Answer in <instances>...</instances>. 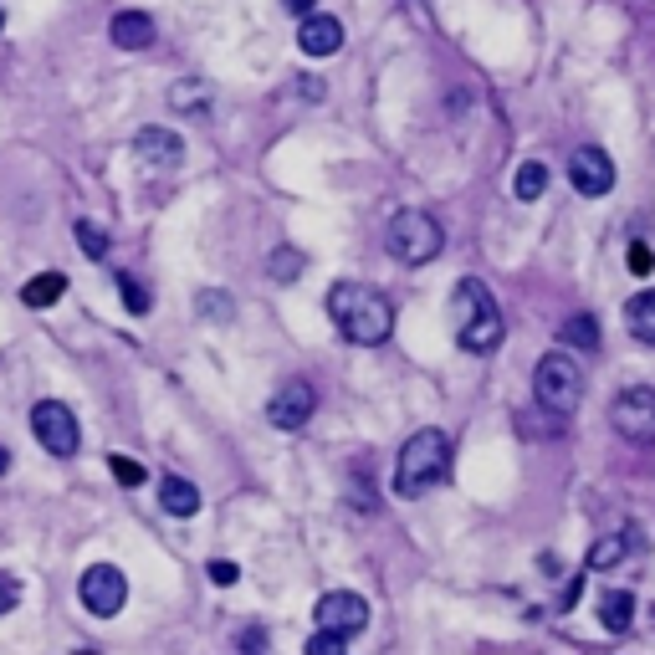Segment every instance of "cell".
Wrapping results in <instances>:
<instances>
[{
    "label": "cell",
    "instance_id": "cell-1",
    "mask_svg": "<svg viewBox=\"0 0 655 655\" xmlns=\"http://www.w3.org/2000/svg\"><path fill=\"white\" fill-rule=\"evenodd\" d=\"M328 318H333V328L348 343H359V348L384 343L389 328H395V308H389V297H379L374 287H359V282L328 287Z\"/></svg>",
    "mask_w": 655,
    "mask_h": 655
},
{
    "label": "cell",
    "instance_id": "cell-2",
    "mask_svg": "<svg viewBox=\"0 0 655 655\" xmlns=\"http://www.w3.org/2000/svg\"><path fill=\"white\" fill-rule=\"evenodd\" d=\"M446 471H451V435L435 430V425H425V430L410 435L405 451H400V461H395V492H400L405 502H410V497H425L430 487L446 482Z\"/></svg>",
    "mask_w": 655,
    "mask_h": 655
},
{
    "label": "cell",
    "instance_id": "cell-3",
    "mask_svg": "<svg viewBox=\"0 0 655 655\" xmlns=\"http://www.w3.org/2000/svg\"><path fill=\"white\" fill-rule=\"evenodd\" d=\"M451 323H456V343L466 354H492L502 343V308L492 302V292L476 282V277H461L456 292H451Z\"/></svg>",
    "mask_w": 655,
    "mask_h": 655
},
{
    "label": "cell",
    "instance_id": "cell-4",
    "mask_svg": "<svg viewBox=\"0 0 655 655\" xmlns=\"http://www.w3.org/2000/svg\"><path fill=\"white\" fill-rule=\"evenodd\" d=\"M533 400L548 415H558V420L579 410V400H584V369H579V359L569 354V348H553V354L538 359V369H533Z\"/></svg>",
    "mask_w": 655,
    "mask_h": 655
},
{
    "label": "cell",
    "instance_id": "cell-5",
    "mask_svg": "<svg viewBox=\"0 0 655 655\" xmlns=\"http://www.w3.org/2000/svg\"><path fill=\"white\" fill-rule=\"evenodd\" d=\"M384 246H389L395 261H405V267H425V261L441 256L446 231H441V221H435L430 210H400L395 221H389V231H384Z\"/></svg>",
    "mask_w": 655,
    "mask_h": 655
},
{
    "label": "cell",
    "instance_id": "cell-6",
    "mask_svg": "<svg viewBox=\"0 0 655 655\" xmlns=\"http://www.w3.org/2000/svg\"><path fill=\"white\" fill-rule=\"evenodd\" d=\"M609 425H615L630 446H655V389L650 384L620 389L615 405H609Z\"/></svg>",
    "mask_w": 655,
    "mask_h": 655
},
{
    "label": "cell",
    "instance_id": "cell-7",
    "mask_svg": "<svg viewBox=\"0 0 655 655\" xmlns=\"http://www.w3.org/2000/svg\"><path fill=\"white\" fill-rule=\"evenodd\" d=\"M31 435L41 441V451H52V456H77V441H82V430H77V415L62 405V400H36L31 405Z\"/></svg>",
    "mask_w": 655,
    "mask_h": 655
},
{
    "label": "cell",
    "instance_id": "cell-8",
    "mask_svg": "<svg viewBox=\"0 0 655 655\" xmlns=\"http://www.w3.org/2000/svg\"><path fill=\"white\" fill-rule=\"evenodd\" d=\"M77 599L87 604V615H98V620H113L123 599H128V579L123 569H113V563H93V569H82L77 579Z\"/></svg>",
    "mask_w": 655,
    "mask_h": 655
},
{
    "label": "cell",
    "instance_id": "cell-9",
    "mask_svg": "<svg viewBox=\"0 0 655 655\" xmlns=\"http://www.w3.org/2000/svg\"><path fill=\"white\" fill-rule=\"evenodd\" d=\"M313 410H318V389L308 379H287L277 395L267 400V420L277 430H302V425L313 420Z\"/></svg>",
    "mask_w": 655,
    "mask_h": 655
},
{
    "label": "cell",
    "instance_id": "cell-10",
    "mask_svg": "<svg viewBox=\"0 0 655 655\" xmlns=\"http://www.w3.org/2000/svg\"><path fill=\"white\" fill-rule=\"evenodd\" d=\"M313 615H318V625H323V630H338V635L354 640V635L369 625V599H364V594H354V589H333V594H323V599H318Z\"/></svg>",
    "mask_w": 655,
    "mask_h": 655
},
{
    "label": "cell",
    "instance_id": "cell-11",
    "mask_svg": "<svg viewBox=\"0 0 655 655\" xmlns=\"http://www.w3.org/2000/svg\"><path fill=\"white\" fill-rule=\"evenodd\" d=\"M569 180H574V190H579V195L599 200V195L615 190V164H609V154H604V149L584 144V149H574V159H569Z\"/></svg>",
    "mask_w": 655,
    "mask_h": 655
},
{
    "label": "cell",
    "instance_id": "cell-12",
    "mask_svg": "<svg viewBox=\"0 0 655 655\" xmlns=\"http://www.w3.org/2000/svg\"><path fill=\"white\" fill-rule=\"evenodd\" d=\"M134 154L149 169H174V164H185V139L174 134V128H164V123H149V128H139Z\"/></svg>",
    "mask_w": 655,
    "mask_h": 655
},
{
    "label": "cell",
    "instance_id": "cell-13",
    "mask_svg": "<svg viewBox=\"0 0 655 655\" xmlns=\"http://www.w3.org/2000/svg\"><path fill=\"white\" fill-rule=\"evenodd\" d=\"M297 47L308 52V57H333L343 47V21L328 16V11H308L297 26Z\"/></svg>",
    "mask_w": 655,
    "mask_h": 655
},
{
    "label": "cell",
    "instance_id": "cell-14",
    "mask_svg": "<svg viewBox=\"0 0 655 655\" xmlns=\"http://www.w3.org/2000/svg\"><path fill=\"white\" fill-rule=\"evenodd\" d=\"M108 36H113V47H123V52H144L149 41H154V16H144V11H118L113 26H108Z\"/></svg>",
    "mask_w": 655,
    "mask_h": 655
},
{
    "label": "cell",
    "instance_id": "cell-15",
    "mask_svg": "<svg viewBox=\"0 0 655 655\" xmlns=\"http://www.w3.org/2000/svg\"><path fill=\"white\" fill-rule=\"evenodd\" d=\"M635 543H640V538H635V528L604 533V538L589 548V558H584V563H589V574H604V569H615V563H625V558L635 553Z\"/></svg>",
    "mask_w": 655,
    "mask_h": 655
},
{
    "label": "cell",
    "instance_id": "cell-16",
    "mask_svg": "<svg viewBox=\"0 0 655 655\" xmlns=\"http://www.w3.org/2000/svg\"><path fill=\"white\" fill-rule=\"evenodd\" d=\"M159 502H164L169 517H195L200 512V487L185 482V476H164V482H159Z\"/></svg>",
    "mask_w": 655,
    "mask_h": 655
},
{
    "label": "cell",
    "instance_id": "cell-17",
    "mask_svg": "<svg viewBox=\"0 0 655 655\" xmlns=\"http://www.w3.org/2000/svg\"><path fill=\"white\" fill-rule=\"evenodd\" d=\"M599 620H604V630H609V635H625V630L635 625V594L609 589V594L599 599Z\"/></svg>",
    "mask_w": 655,
    "mask_h": 655
},
{
    "label": "cell",
    "instance_id": "cell-18",
    "mask_svg": "<svg viewBox=\"0 0 655 655\" xmlns=\"http://www.w3.org/2000/svg\"><path fill=\"white\" fill-rule=\"evenodd\" d=\"M625 323H630V338H640V343H655V287L625 302Z\"/></svg>",
    "mask_w": 655,
    "mask_h": 655
},
{
    "label": "cell",
    "instance_id": "cell-19",
    "mask_svg": "<svg viewBox=\"0 0 655 655\" xmlns=\"http://www.w3.org/2000/svg\"><path fill=\"white\" fill-rule=\"evenodd\" d=\"M62 292H67L62 272H41V277H31L21 287V302H26V308H52V302H62Z\"/></svg>",
    "mask_w": 655,
    "mask_h": 655
},
{
    "label": "cell",
    "instance_id": "cell-20",
    "mask_svg": "<svg viewBox=\"0 0 655 655\" xmlns=\"http://www.w3.org/2000/svg\"><path fill=\"white\" fill-rule=\"evenodd\" d=\"M548 190V164H538V159H528V164H517V180H512V195L522 200V205H533L538 195Z\"/></svg>",
    "mask_w": 655,
    "mask_h": 655
},
{
    "label": "cell",
    "instance_id": "cell-21",
    "mask_svg": "<svg viewBox=\"0 0 655 655\" xmlns=\"http://www.w3.org/2000/svg\"><path fill=\"white\" fill-rule=\"evenodd\" d=\"M558 338H563V348H599V323L589 313H579L558 328Z\"/></svg>",
    "mask_w": 655,
    "mask_h": 655
},
{
    "label": "cell",
    "instance_id": "cell-22",
    "mask_svg": "<svg viewBox=\"0 0 655 655\" xmlns=\"http://www.w3.org/2000/svg\"><path fill=\"white\" fill-rule=\"evenodd\" d=\"M302 267H308V256H302V251H292V246H277V251H272V261H267V272H272L277 282H292V277H302Z\"/></svg>",
    "mask_w": 655,
    "mask_h": 655
},
{
    "label": "cell",
    "instance_id": "cell-23",
    "mask_svg": "<svg viewBox=\"0 0 655 655\" xmlns=\"http://www.w3.org/2000/svg\"><path fill=\"white\" fill-rule=\"evenodd\" d=\"M72 236H77V246H82L87 256H93V261H103V256H108V231H103L98 221H77V231H72Z\"/></svg>",
    "mask_w": 655,
    "mask_h": 655
},
{
    "label": "cell",
    "instance_id": "cell-24",
    "mask_svg": "<svg viewBox=\"0 0 655 655\" xmlns=\"http://www.w3.org/2000/svg\"><path fill=\"white\" fill-rule=\"evenodd\" d=\"M118 297H123V308L134 313V318H144V313H149V292H144V282H139V277H118Z\"/></svg>",
    "mask_w": 655,
    "mask_h": 655
},
{
    "label": "cell",
    "instance_id": "cell-25",
    "mask_svg": "<svg viewBox=\"0 0 655 655\" xmlns=\"http://www.w3.org/2000/svg\"><path fill=\"white\" fill-rule=\"evenodd\" d=\"M169 103H174V108H205V103H210V87H205V82H180V87L169 93Z\"/></svg>",
    "mask_w": 655,
    "mask_h": 655
},
{
    "label": "cell",
    "instance_id": "cell-26",
    "mask_svg": "<svg viewBox=\"0 0 655 655\" xmlns=\"http://www.w3.org/2000/svg\"><path fill=\"white\" fill-rule=\"evenodd\" d=\"M108 471L118 476V482H123V487H139V482H144V476H149V471H144V466H139L134 456H108Z\"/></svg>",
    "mask_w": 655,
    "mask_h": 655
},
{
    "label": "cell",
    "instance_id": "cell-27",
    "mask_svg": "<svg viewBox=\"0 0 655 655\" xmlns=\"http://www.w3.org/2000/svg\"><path fill=\"white\" fill-rule=\"evenodd\" d=\"M625 267H630L635 277H650V272H655V251H650V246H640V241H630V251H625Z\"/></svg>",
    "mask_w": 655,
    "mask_h": 655
},
{
    "label": "cell",
    "instance_id": "cell-28",
    "mask_svg": "<svg viewBox=\"0 0 655 655\" xmlns=\"http://www.w3.org/2000/svg\"><path fill=\"white\" fill-rule=\"evenodd\" d=\"M343 645H348V635H338V630H318V635L308 640V655H343Z\"/></svg>",
    "mask_w": 655,
    "mask_h": 655
},
{
    "label": "cell",
    "instance_id": "cell-29",
    "mask_svg": "<svg viewBox=\"0 0 655 655\" xmlns=\"http://www.w3.org/2000/svg\"><path fill=\"white\" fill-rule=\"evenodd\" d=\"M205 574H210V584H221V589H231V584L241 579V569H236V563H231V558H215V563H210V569H205Z\"/></svg>",
    "mask_w": 655,
    "mask_h": 655
},
{
    "label": "cell",
    "instance_id": "cell-30",
    "mask_svg": "<svg viewBox=\"0 0 655 655\" xmlns=\"http://www.w3.org/2000/svg\"><path fill=\"white\" fill-rule=\"evenodd\" d=\"M16 604H21V584H16V574H0V615H11Z\"/></svg>",
    "mask_w": 655,
    "mask_h": 655
},
{
    "label": "cell",
    "instance_id": "cell-31",
    "mask_svg": "<svg viewBox=\"0 0 655 655\" xmlns=\"http://www.w3.org/2000/svg\"><path fill=\"white\" fill-rule=\"evenodd\" d=\"M195 308H200V313H210V318H221V323L231 318V302H226V297H215V292H200Z\"/></svg>",
    "mask_w": 655,
    "mask_h": 655
},
{
    "label": "cell",
    "instance_id": "cell-32",
    "mask_svg": "<svg viewBox=\"0 0 655 655\" xmlns=\"http://www.w3.org/2000/svg\"><path fill=\"white\" fill-rule=\"evenodd\" d=\"M282 6H287L292 16H308V11H313V0H282Z\"/></svg>",
    "mask_w": 655,
    "mask_h": 655
},
{
    "label": "cell",
    "instance_id": "cell-33",
    "mask_svg": "<svg viewBox=\"0 0 655 655\" xmlns=\"http://www.w3.org/2000/svg\"><path fill=\"white\" fill-rule=\"evenodd\" d=\"M0 471H11V451L6 446H0Z\"/></svg>",
    "mask_w": 655,
    "mask_h": 655
},
{
    "label": "cell",
    "instance_id": "cell-34",
    "mask_svg": "<svg viewBox=\"0 0 655 655\" xmlns=\"http://www.w3.org/2000/svg\"><path fill=\"white\" fill-rule=\"evenodd\" d=\"M0 26H6V16H0Z\"/></svg>",
    "mask_w": 655,
    "mask_h": 655
}]
</instances>
